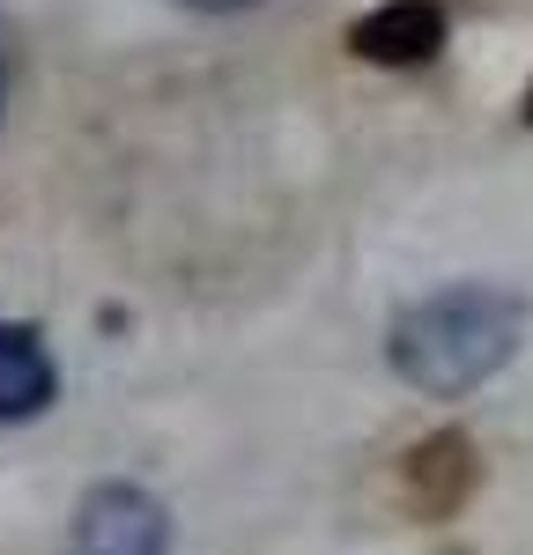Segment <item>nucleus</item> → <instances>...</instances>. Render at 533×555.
<instances>
[{
	"label": "nucleus",
	"mask_w": 533,
	"mask_h": 555,
	"mask_svg": "<svg viewBox=\"0 0 533 555\" xmlns=\"http://www.w3.org/2000/svg\"><path fill=\"white\" fill-rule=\"evenodd\" d=\"M8 96H15V23L0 15V127H8Z\"/></svg>",
	"instance_id": "obj_6"
},
{
	"label": "nucleus",
	"mask_w": 533,
	"mask_h": 555,
	"mask_svg": "<svg viewBox=\"0 0 533 555\" xmlns=\"http://www.w3.org/2000/svg\"><path fill=\"white\" fill-rule=\"evenodd\" d=\"M526 334V304L496 282H444L430 297L400 304L393 334H386V363L400 385L430 392V400H467L489 385Z\"/></svg>",
	"instance_id": "obj_1"
},
{
	"label": "nucleus",
	"mask_w": 533,
	"mask_h": 555,
	"mask_svg": "<svg viewBox=\"0 0 533 555\" xmlns=\"http://www.w3.org/2000/svg\"><path fill=\"white\" fill-rule=\"evenodd\" d=\"M185 8H200V15H237V8H260V0H185Z\"/></svg>",
	"instance_id": "obj_7"
},
{
	"label": "nucleus",
	"mask_w": 533,
	"mask_h": 555,
	"mask_svg": "<svg viewBox=\"0 0 533 555\" xmlns=\"http://www.w3.org/2000/svg\"><path fill=\"white\" fill-rule=\"evenodd\" d=\"M474 481H482L474 437L467 429H438V437L407 444V460H400V504L415 518H452V512H467Z\"/></svg>",
	"instance_id": "obj_3"
},
{
	"label": "nucleus",
	"mask_w": 533,
	"mask_h": 555,
	"mask_svg": "<svg viewBox=\"0 0 533 555\" xmlns=\"http://www.w3.org/2000/svg\"><path fill=\"white\" fill-rule=\"evenodd\" d=\"M444 8L438 0H378L370 15L349 23V52L370 67H430L444 52Z\"/></svg>",
	"instance_id": "obj_4"
},
{
	"label": "nucleus",
	"mask_w": 533,
	"mask_h": 555,
	"mask_svg": "<svg viewBox=\"0 0 533 555\" xmlns=\"http://www.w3.org/2000/svg\"><path fill=\"white\" fill-rule=\"evenodd\" d=\"M52 392H60V371H52L44 334L23 326V319H0V423H30V415H44Z\"/></svg>",
	"instance_id": "obj_5"
},
{
	"label": "nucleus",
	"mask_w": 533,
	"mask_h": 555,
	"mask_svg": "<svg viewBox=\"0 0 533 555\" xmlns=\"http://www.w3.org/2000/svg\"><path fill=\"white\" fill-rule=\"evenodd\" d=\"M526 127H533V82H526Z\"/></svg>",
	"instance_id": "obj_8"
},
{
	"label": "nucleus",
	"mask_w": 533,
	"mask_h": 555,
	"mask_svg": "<svg viewBox=\"0 0 533 555\" xmlns=\"http://www.w3.org/2000/svg\"><path fill=\"white\" fill-rule=\"evenodd\" d=\"M67 555H171V512L141 481H96L75 504Z\"/></svg>",
	"instance_id": "obj_2"
}]
</instances>
